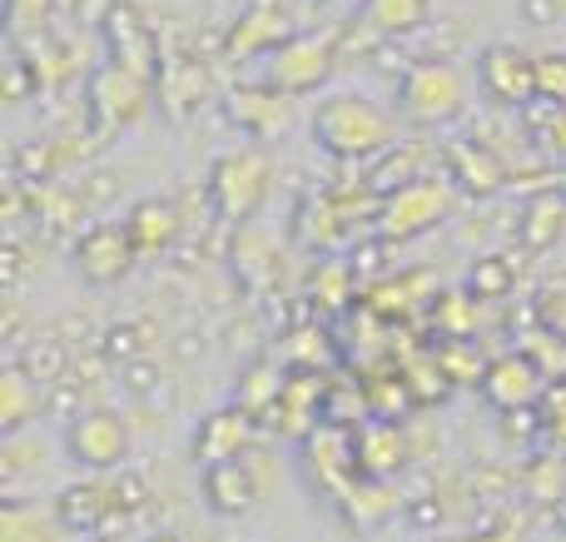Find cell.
Segmentation results:
<instances>
[{"label":"cell","mask_w":566,"mask_h":542,"mask_svg":"<svg viewBox=\"0 0 566 542\" xmlns=\"http://www.w3.org/2000/svg\"><path fill=\"white\" fill-rule=\"evenodd\" d=\"M259 493H264V483H259V468L244 458H229V463H214L205 468V503L214 508L219 518H244L254 513Z\"/></svg>","instance_id":"obj_16"},{"label":"cell","mask_w":566,"mask_h":542,"mask_svg":"<svg viewBox=\"0 0 566 542\" xmlns=\"http://www.w3.org/2000/svg\"><path fill=\"white\" fill-rule=\"evenodd\" d=\"M562 234H566V195L562 189L532 195L517 215V244L527 249V254H547V249L562 244Z\"/></svg>","instance_id":"obj_19"},{"label":"cell","mask_w":566,"mask_h":542,"mask_svg":"<svg viewBox=\"0 0 566 542\" xmlns=\"http://www.w3.org/2000/svg\"><path fill=\"white\" fill-rule=\"evenodd\" d=\"M145 75H135V70L125 65H105L95 80H90V115H95V129L99 135H115V129L135 125L139 115H145Z\"/></svg>","instance_id":"obj_11"},{"label":"cell","mask_w":566,"mask_h":542,"mask_svg":"<svg viewBox=\"0 0 566 542\" xmlns=\"http://www.w3.org/2000/svg\"><path fill=\"white\" fill-rule=\"evenodd\" d=\"M125 384L135 388V394H149V388H155V364H149V358H135V364H125Z\"/></svg>","instance_id":"obj_43"},{"label":"cell","mask_w":566,"mask_h":542,"mask_svg":"<svg viewBox=\"0 0 566 542\" xmlns=\"http://www.w3.org/2000/svg\"><path fill=\"white\" fill-rule=\"evenodd\" d=\"M40 378H30V368L20 364H6L0 368V438H15L30 428V418L40 414Z\"/></svg>","instance_id":"obj_21"},{"label":"cell","mask_w":566,"mask_h":542,"mask_svg":"<svg viewBox=\"0 0 566 542\" xmlns=\"http://www.w3.org/2000/svg\"><path fill=\"white\" fill-rule=\"evenodd\" d=\"M115 483H70L55 493V523L75 538H95L115 513Z\"/></svg>","instance_id":"obj_18"},{"label":"cell","mask_w":566,"mask_h":542,"mask_svg":"<svg viewBox=\"0 0 566 542\" xmlns=\"http://www.w3.org/2000/svg\"><path fill=\"white\" fill-rule=\"evenodd\" d=\"M557 189H562V195H566V169H557Z\"/></svg>","instance_id":"obj_47"},{"label":"cell","mask_w":566,"mask_h":542,"mask_svg":"<svg viewBox=\"0 0 566 542\" xmlns=\"http://www.w3.org/2000/svg\"><path fill=\"white\" fill-rule=\"evenodd\" d=\"M478 388L497 414H517V408H537L542 388H547V374H542V364L532 354H502L488 364Z\"/></svg>","instance_id":"obj_13"},{"label":"cell","mask_w":566,"mask_h":542,"mask_svg":"<svg viewBox=\"0 0 566 542\" xmlns=\"http://www.w3.org/2000/svg\"><path fill=\"white\" fill-rule=\"evenodd\" d=\"M363 219L373 225V209H353L348 199H338V195H318V199H303L298 205V215H293V239L333 254V249L348 244Z\"/></svg>","instance_id":"obj_12"},{"label":"cell","mask_w":566,"mask_h":542,"mask_svg":"<svg viewBox=\"0 0 566 542\" xmlns=\"http://www.w3.org/2000/svg\"><path fill=\"white\" fill-rule=\"evenodd\" d=\"M333 75V40L328 35H293L269 55V85L283 95H308Z\"/></svg>","instance_id":"obj_8"},{"label":"cell","mask_w":566,"mask_h":542,"mask_svg":"<svg viewBox=\"0 0 566 542\" xmlns=\"http://www.w3.org/2000/svg\"><path fill=\"white\" fill-rule=\"evenodd\" d=\"M353 454H358V473L363 478H398L412 458V444L402 434L398 418H363L353 428Z\"/></svg>","instance_id":"obj_14"},{"label":"cell","mask_w":566,"mask_h":542,"mask_svg":"<svg viewBox=\"0 0 566 542\" xmlns=\"http://www.w3.org/2000/svg\"><path fill=\"white\" fill-rule=\"evenodd\" d=\"M478 294H438L432 299V324L442 338H468L478 329Z\"/></svg>","instance_id":"obj_32"},{"label":"cell","mask_w":566,"mask_h":542,"mask_svg":"<svg viewBox=\"0 0 566 542\" xmlns=\"http://www.w3.org/2000/svg\"><path fill=\"white\" fill-rule=\"evenodd\" d=\"M129 239L139 244V254H165V249H175L179 229H185V215H179L175 199H139L135 209H129Z\"/></svg>","instance_id":"obj_20"},{"label":"cell","mask_w":566,"mask_h":542,"mask_svg":"<svg viewBox=\"0 0 566 542\" xmlns=\"http://www.w3.org/2000/svg\"><path fill=\"white\" fill-rule=\"evenodd\" d=\"M422 175H438V155H432L428 145H398V149H382V165H373V175L363 179L368 189H378V195H388V189L398 185H412V179Z\"/></svg>","instance_id":"obj_24"},{"label":"cell","mask_w":566,"mask_h":542,"mask_svg":"<svg viewBox=\"0 0 566 542\" xmlns=\"http://www.w3.org/2000/svg\"><path fill=\"white\" fill-rule=\"evenodd\" d=\"M358 269H353V259H323L318 274H313V304L323 309V314H343V309H353V299H358Z\"/></svg>","instance_id":"obj_26"},{"label":"cell","mask_w":566,"mask_h":542,"mask_svg":"<svg viewBox=\"0 0 566 542\" xmlns=\"http://www.w3.org/2000/svg\"><path fill=\"white\" fill-rule=\"evenodd\" d=\"M20 364L30 368V378L40 384H65V368H70V348L60 334H35V344H20Z\"/></svg>","instance_id":"obj_30"},{"label":"cell","mask_w":566,"mask_h":542,"mask_svg":"<svg viewBox=\"0 0 566 542\" xmlns=\"http://www.w3.org/2000/svg\"><path fill=\"white\" fill-rule=\"evenodd\" d=\"M398 503L402 498L388 488V478H363V473L338 493V513L353 533H378V528H388L392 518H398Z\"/></svg>","instance_id":"obj_17"},{"label":"cell","mask_w":566,"mask_h":542,"mask_svg":"<svg viewBox=\"0 0 566 542\" xmlns=\"http://www.w3.org/2000/svg\"><path fill=\"white\" fill-rule=\"evenodd\" d=\"M229 119H234L244 135L269 139V135H279V129L289 125V100H283L279 85H269V90H234V95H229Z\"/></svg>","instance_id":"obj_23"},{"label":"cell","mask_w":566,"mask_h":542,"mask_svg":"<svg viewBox=\"0 0 566 542\" xmlns=\"http://www.w3.org/2000/svg\"><path fill=\"white\" fill-rule=\"evenodd\" d=\"M115 503H119V513H129V508H145L149 503V483L139 473H129V468H119V478H115Z\"/></svg>","instance_id":"obj_40"},{"label":"cell","mask_w":566,"mask_h":542,"mask_svg":"<svg viewBox=\"0 0 566 542\" xmlns=\"http://www.w3.org/2000/svg\"><path fill=\"white\" fill-rule=\"evenodd\" d=\"M129 448H135L129 418L115 414V408H80L65 424V458L75 468H90V473H115V468H125Z\"/></svg>","instance_id":"obj_4"},{"label":"cell","mask_w":566,"mask_h":542,"mask_svg":"<svg viewBox=\"0 0 566 542\" xmlns=\"http://www.w3.org/2000/svg\"><path fill=\"white\" fill-rule=\"evenodd\" d=\"M279 30H283V20H274V10H254V15H244V25L229 35V50H234V55H249V50L279 40Z\"/></svg>","instance_id":"obj_37"},{"label":"cell","mask_w":566,"mask_h":542,"mask_svg":"<svg viewBox=\"0 0 566 542\" xmlns=\"http://www.w3.org/2000/svg\"><path fill=\"white\" fill-rule=\"evenodd\" d=\"M452 195L458 185L448 179V169L438 175H422L412 185H398L378 199V215H373V234L382 244H408V239H422L428 229H438L442 219L452 215Z\"/></svg>","instance_id":"obj_2"},{"label":"cell","mask_w":566,"mask_h":542,"mask_svg":"<svg viewBox=\"0 0 566 542\" xmlns=\"http://www.w3.org/2000/svg\"><path fill=\"white\" fill-rule=\"evenodd\" d=\"M65 528L55 523V513H35L25 503H6L0 508V542H60Z\"/></svg>","instance_id":"obj_28"},{"label":"cell","mask_w":566,"mask_h":542,"mask_svg":"<svg viewBox=\"0 0 566 542\" xmlns=\"http://www.w3.org/2000/svg\"><path fill=\"white\" fill-rule=\"evenodd\" d=\"M428 284L432 279L428 274H402V279H378V284H368V299L363 304L373 309L378 319H392V314H412L418 304H428V299H438V294H428Z\"/></svg>","instance_id":"obj_25"},{"label":"cell","mask_w":566,"mask_h":542,"mask_svg":"<svg viewBox=\"0 0 566 542\" xmlns=\"http://www.w3.org/2000/svg\"><path fill=\"white\" fill-rule=\"evenodd\" d=\"M10 15H15V25H35L40 15H45V0H10Z\"/></svg>","instance_id":"obj_44"},{"label":"cell","mask_w":566,"mask_h":542,"mask_svg":"<svg viewBox=\"0 0 566 542\" xmlns=\"http://www.w3.org/2000/svg\"><path fill=\"white\" fill-rule=\"evenodd\" d=\"M442 169L468 199H492L512 185V169L488 139H448L442 149Z\"/></svg>","instance_id":"obj_9"},{"label":"cell","mask_w":566,"mask_h":542,"mask_svg":"<svg viewBox=\"0 0 566 542\" xmlns=\"http://www.w3.org/2000/svg\"><path fill=\"white\" fill-rule=\"evenodd\" d=\"M412 523H442V508L438 503H418L412 508Z\"/></svg>","instance_id":"obj_46"},{"label":"cell","mask_w":566,"mask_h":542,"mask_svg":"<svg viewBox=\"0 0 566 542\" xmlns=\"http://www.w3.org/2000/svg\"><path fill=\"white\" fill-rule=\"evenodd\" d=\"M402 384H408V394H412V404H438V398H448V388H452V378L442 374V364L438 358H412L408 368H402Z\"/></svg>","instance_id":"obj_33"},{"label":"cell","mask_w":566,"mask_h":542,"mask_svg":"<svg viewBox=\"0 0 566 542\" xmlns=\"http://www.w3.org/2000/svg\"><path fill=\"white\" fill-rule=\"evenodd\" d=\"M313 145L333 159H373L392 145V119L373 100L333 95L313 115Z\"/></svg>","instance_id":"obj_1"},{"label":"cell","mask_w":566,"mask_h":542,"mask_svg":"<svg viewBox=\"0 0 566 542\" xmlns=\"http://www.w3.org/2000/svg\"><path fill=\"white\" fill-rule=\"evenodd\" d=\"M527 498H537V503H562V498H566V463H557V458H542V463H532Z\"/></svg>","instance_id":"obj_38"},{"label":"cell","mask_w":566,"mask_h":542,"mask_svg":"<svg viewBox=\"0 0 566 542\" xmlns=\"http://www.w3.org/2000/svg\"><path fill=\"white\" fill-rule=\"evenodd\" d=\"M363 418H373V404L368 394H358V388H323V424H338V428H358Z\"/></svg>","instance_id":"obj_34"},{"label":"cell","mask_w":566,"mask_h":542,"mask_svg":"<svg viewBox=\"0 0 566 542\" xmlns=\"http://www.w3.org/2000/svg\"><path fill=\"white\" fill-rule=\"evenodd\" d=\"M269 199V155L264 149H229L209 169V205L224 225H249Z\"/></svg>","instance_id":"obj_3"},{"label":"cell","mask_w":566,"mask_h":542,"mask_svg":"<svg viewBox=\"0 0 566 542\" xmlns=\"http://www.w3.org/2000/svg\"><path fill=\"white\" fill-rule=\"evenodd\" d=\"M502 428H507V438H527V434H537V414L532 408H517V414H502Z\"/></svg>","instance_id":"obj_42"},{"label":"cell","mask_w":566,"mask_h":542,"mask_svg":"<svg viewBox=\"0 0 566 542\" xmlns=\"http://www.w3.org/2000/svg\"><path fill=\"white\" fill-rule=\"evenodd\" d=\"M303 473L318 493H328L338 503V493L358 478V454H353V428L318 424L303 434Z\"/></svg>","instance_id":"obj_7"},{"label":"cell","mask_w":566,"mask_h":542,"mask_svg":"<svg viewBox=\"0 0 566 542\" xmlns=\"http://www.w3.org/2000/svg\"><path fill=\"white\" fill-rule=\"evenodd\" d=\"M109 50H115V65L135 70V75H149L155 70V40H149V25L139 20L135 6H115L105 20Z\"/></svg>","instance_id":"obj_22"},{"label":"cell","mask_w":566,"mask_h":542,"mask_svg":"<svg viewBox=\"0 0 566 542\" xmlns=\"http://www.w3.org/2000/svg\"><path fill=\"white\" fill-rule=\"evenodd\" d=\"M398 105L412 125L438 129V125H452L468 110V85H462V75L452 65H418L402 80Z\"/></svg>","instance_id":"obj_5"},{"label":"cell","mask_w":566,"mask_h":542,"mask_svg":"<svg viewBox=\"0 0 566 542\" xmlns=\"http://www.w3.org/2000/svg\"><path fill=\"white\" fill-rule=\"evenodd\" d=\"M478 80H482V90H488V100H497V105H512V110L537 105V95H542L537 60L522 55V50H512V45L482 50Z\"/></svg>","instance_id":"obj_10"},{"label":"cell","mask_w":566,"mask_h":542,"mask_svg":"<svg viewBox=\"0 0 566 542\" xmlns=\"http://www.w3.org/2000/svg\"><path fill=\"white\" fill-rule=\"evenodd\" d=\"M537 75H542V100H562L566 105V55L537 60Z\"/></svg>","instance_id":"obj_41"},{"label":"cell","mask_w":566,"mask_h":542,"mask_svg":"<svg viewBox=\"0 0 566 542\" xmlns=\"http://www.w3.org/2000/svg\"><path fill=\"white\" fill-rule=\"evenodd\" d=\"M432 0H368V30L378 35H402V30H418L428 20Z\"/></svg>","instance_id":"obj_29"},{"label":"cell","mask_w":566,"mask_h":542,"mask_svg":"<svg viewBox=\"0 0 566 542\" xmlns=\"http://www.w3.org/2000/svg\"><path fill=\"white\" fill-rule=\"evenodd\" d=\"M432 358L442 364V374H448L452 384H482V374H488V364L468 348V338H448V344H438Z\"/></svg>","instance_id":"obj_35"},{"label":"cell","mask_w":566,"mask_h":542,"mask_svg":"<svg viewBox=\"0 0 566 542\" xmlns=\"http://www.w3.org/2000/svg\"><path fill=\"white\" fill-rule=\"evenodd\" d=\"M517 289V264L507 254H482L468 269V294L478 299H507Z\"/></svg>","instance_id":"obj_31"},{"label":"cell","mask_w":566,"mask_h":542,"mask_svg":"<svg viewBox=\"0 0 566 542\" xmlns=\"http://www.w3.org/2000/svg\"><path fill=\"white\" fill-rule=\"evenodd\" d=\"M562 338H566V324H562Z\"/></svg>","instance_id":"obj_48"},{"label":"cell","mask_w":566,"mask_h":542,"mask_svg":"<svg viewBox=\"0 0 566 542\" xmlns=\"http://www.w3.org/2000/svg\"><path fill=\"white\" fill-rule=\"evenodd\" d=\"M149 329L145 324H115L105 334V358L109 364H135V358H149Z\"/></svg>","instance_id":"obj_36"},{"label":"cell","mask_w":566,"mask_h":542,"mask_svg":"<svg viewBox=\"0 0 566 542\" xmlns=\"http://www.w3.org/2000/svg\"><path fill=\"white\" fill-rule=\"evenodd\" d=\"M462 542H517V523H497V528H482V533L462 538Z\"/></svg>","instance_id":"obj_45"},{"label":"cell","mask_w":566,"mask_h":542,"mask_svg":"<svg viewBox=\"0 0 566 542\" xmlns=\"http://www.w3.org/2000/svg\"><path fill=\"white\" fill-rule=\"evenodd\" d=\"M368 404H373V414H378V418H398L402 408L412 404V394H408V384H402V374L392 378V384H388V378H378V384L368 388Z\"/></svg>","instance_id":"obj_39"},{"label":"cell","mask_w":566,"mask_h":542,"mask_svg":"<svg viewBox=\"0 0 566 542\" xmlns=\"http://www.w3.org/2000/svg\"><path fill=\"white\" fill-rule=\"evenodd\" d=\"M75 274L95 289H109L119 279H129L139 259V244L129 239V225H90L85 234L75 239Z\"/></svg>","instance_id":"obj_6"},{"label":"cell","mask_w":566,"mask_h":542,"mask_svg":"<svg viewBox=\"0 0 566 542\" xmlns=\"http://www.w3.org/2000/svg\"><path fill=\"white\" fill-rule=\"evenodd\" d=\"M249 444H254V414L239 404L219 408V414L199 418L195 428V463L199 468H214V463H229V458H244Z\"/></svg>","instance_id":"obj_15"},{"label":"cell","mask_w":566,"mask_h":542,"mask_svg":"<svg viewBox=\"0 0 566 542\" xmlns=\"http://www.w3.org/2000/svg\"><path fill=\"white\" fill-rule=\"evenodd\" d=\"M283 398V374L274 364H249L234 384V404L249 408V414H274V404Z\"/></svg>","instance_id":"obj_27"}]
</instances>
